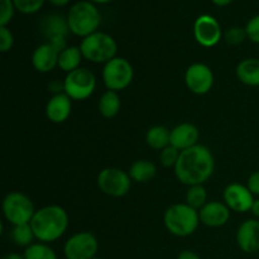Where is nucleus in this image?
<instances>
[{
    "label": "nucleus",
    "mask_w": 259,
    "mask_h": 259,
    "mask_svg": "<svg viewBox=\"0 0 259 259\" xmlns=\"http://www.w3.org/2000/svg\"><path fill=\"white\" fill-rule=\"evenodd\" d=\"M215 161L207 147L196 144L185 149L175 166V175L181 184L187 186L204 185L214 174Z\"/></svg>",
    "instance_id": "obj_1"
},
{
    "label": "nucleus",
    "mask_w": 259,
    "mask_h": 259,
    "mask_svg": "<svg viewBox=\"0 0 259 259\" xmlns=\"http://www.w3.org/2000/svg\"><path fill=\"white\" fill-rule=\"evenodd\" d=\"M35 239L42 243L56 242L66 233L68 227V214L58 205H48L39 210L30 222Z\"/></svg>",
    "instance_id": "obj_2"
},
{
    "label": "nucleus",
    "mask_w": 259,
    "mask_h": 259,
    "mask_svg": "<svg viewBox=\"0 0 259 259\" xmlns=\"http://www.w3.org/2000/svg\"><path fill=\"white\" fill-rule=\"evenodd\" d=\"M67 22L72 34L85 38L98 32L101 24V14L96 5L90 0H81L71 7Z\"/></svg>",
    "instance_id": "obj_3"
},
{
    "label": "nucleus",
    "mask_w": 259,
    "mask_h": 259,
    "mask_svg": "<svg viewBox=\"0 0 259 259\" xmlns=\"http://www.w3.org/2000/svg\"><path fill=\"white\" fill-rule=\"evenodd\" d=\"M163 222L166 229L176 237L185 238L196 232L200 222L199 210L190 205L174 204L164 211Z\"/></svg>",
    "instance_id": "obj_4"
},
{
    "label": "nucleus",
    "mask_w": 259,
    "mask_h": 259,
    "mask_svg": "<svg viewBox=\"0 0 259 259\" xmlns=\"http://www.w3.org/2000/svg\"><path fill=\"white\" fill-rule=\"evenodd\" d=\"M80 50L85 60L94 63H108L116 57L118 45L110 34L104 32H95L82 38Z\"/></svg>",
    "instance_id": "obj_5"
},
{
    "label": "nucleus",
    "mask_w": 259,
    "mask_h": 259,
    "mask_svg": "<svg viewBox=\"0 0 259 259\" xmlns=\"http://www.w3.org/2000/svg\"><path fill=\"white\" fill-rule=\"evenodd\" d=\"M3 212L10 224L17 225L30 224L35 214L33 202L27 195L22 192H10L3 200Z\"/></svg>",
    "instance_id": "obj_6"
},
{
    "label": "nucleus",
    "mask_w": 259,
    "mask_h": 259,
    "mask_svg": "<svg viewBox=\"0 0 259 259\" xmlns=\"http://www.w3.org/2000/svg\"><path fill=\"white\" fill-rule=\"evenodd\" d=\"M134 77V70L132 63L123 57H115L104 65L103 80L108 90H125L132 83Z\"/></svg>",
    "instance_id": "obj_7"
},
{
    "label": "nucleus",
    "mask_w": 259,
    "mask_h": 259,
    "mask_svg": "<svg viewBox=\"0 0 259 259\" xmlns=\"http://www.w3.org/2000/svg\"><path fill=\"white\" fill-rule=\"evenodd\" d=\"M96 88L95 75L89 68L80 67L68 72L63 81V90L72 100H85L90 98Z\"/></svg>",
    "instance_id": "obj_8"
},
{
    "label": "nucleus",
    "mask_w": 259,
    "mask_h": 259,
    "mask_svg": "<svg viewBox=\"0 0 259 259\" xmlns=\"http://www.w3.org/2000/svg\"><path fill=\"white\" fill-rule=\"evenodd\" d=\"M96 182L101 192L111 197L124 196L132 187V179L129 174L116 167H106L101 169Z\"/></svg>",
    "instance_id": "obj_9"
},
{
    "label": "nucleus",
    "mask_w": 259,
    "mask_h": 259,
    "mask_svg": "<svg viewBox=\"0 0 259 259\" xmlns=\"http://www.w3.org/2000/svg\"><path fill=\"white\" fill-rule=\"evenodd\" d=\"M99 249L95 235L90 232L73 234L63 247L66 259H94Z\"/></svg>",
    "instance_id": "obj_10"
},
{
    "label": "nucleus",
    "mask_w": 259,
    "mask_h": 259,
    "mask_svg": "<svg viewBox=\"0 0 259 259\" xmlns=\"http://www.w3.org/2000/svg\"><path fill=\"white\" fill-rule=\"evenodd\" d=\"M185 82L191 93L196 95H205L214 85V73L205 63H192L185 72Z\"/></svg>",
    "instance_id": "obj_11"
},
{
    "label": "nucleus",
    "mask_w": 259,
    "mask_h": 259,
    "mask_svg": "<svg viewBox=\"0 0 259 259\" xmlns=\"http://www.w3.org/2000/svg\"><path fill=\"white\" fill-rule=\"evenodd\" d=\"M222 27L212 15L202 14L194 23V37L202 47H214L222 39Z\"/></svg>",
    "instance_id": "obj_12"
},
{
    "label": "nucleus",
    "mask_w": 259,
    "mask_h": 259,
    "mask_svg": "<svg viewBox=\"0 0 259 259\" xmlns=\"http://www.w3.org/2000/svg\"><path fill=\"white\" fill-rule=\"evenodd\" d=\"M223 197L225 205L235 212L250 211L254 202V195L242 184H230L229 186L225 187Z\"/></svg>",
    "instance_id": "obj_13"
},
{
    "label": "nucleus",
    "mask_w": 259,
    "mask_h": 259,
    "mask_svg": "<svg viewBox=\"0 0 259 259\" xmlns=\"http://www.w3.org/2000/svg\"><path fill=\"white\" fill-rule=\"evenodd\" d=\"M238 247L244 253H257L259 250V220L248 219L237 230Z\"/></svg>",
    "instance_id": "obj_14"
},
{
    "label": "nucleus",
    "mask_w": 259,
    "mask_h": 259,
    "mask_svg": "<svg viewBox=\"0 0 259 259\" xmlns=\"http://www.w3.org/2000/svg\"><path fill=\"white\" fill-rule=\"evenodd\" d=\"M200 222L209 228H220L227 224L230 219V209L220 201L206 202L199 210Z\"/></svg>",
    "instance_id": "obj_15"
},
{
    "label": "nucleus",
    "mask_w": 259,
    "mask_h": 259,
    "mask_svg": "<svg viewBox=\"0 0 259 259\" xmlns=\"http://www.w3.org/2000/svg\"><path fill=\"white\" fill-rule=\"evenodd\" d=\"M200 138V132L196 125L191 123H181L171 131L169 144L179 151H185L196 146Z\"/></svg>",
    "instance_id": "obj_16"
},
{
    "label": "nucleus",
    "mask_w": 259,
    "mask_h": 259,
    "mask_svg": "<svg viewBox=\"0 0 259 259\" xmlns=\"http://www.w3.org/2000/svg\"><path fill=\"white\" fill-rule=\"evenodd\" d=\"M60 52L51 43L46 42L38 46L32 55V65L38 72L47 73L58 66Z\"/></svg>",
    "instance_id": "obj_17"
},
{
    "label": "nucleus",
    "mask_w": 259,
    "mask_h": 259,
    "mask_svg": "<svg viewBox=\"0 0 259 259\" xmlns=\"http://www.w3.org/2000/svg\"><path fill=\"white\" fill-rule=\"evenodd\" d=\"M72 110V99L65 93H58L48 100L46 115L52 123L61 124L68 119Z\"/></svg>",
    "instance_id": "obj_18"
},
{
    "label": "nucleus",
    "mask_w": 259,
    "mask_h": 259,
    "mask_svg": "<svg viewBox=\"0 0 259 259\" xmlns=\"http://www.w3.org/2000/svg\"><path fill=\"white\" fill-rule=\"evenodd\" d=\"M40 30L48 40L56 37H67L70 33L67 18L57 14L46 15L40 22Z\"/></svg>",
    "instance_id": "obj_19"
},
{
    "label": "nucleus",
    "mask_w": 259,
    "mask_h": 259,
    "mask_svg": "<svg viewBox=\"0 0 259 259\" xmlns=\"http://www.w3.org/2000/svg\"><path fill=\"white\" fill-rule=\"evenodd\" d=\"M237 77L247 86H259V60L258 58H245L237 66Z\"/></svg>",
    "instance_id": "obj_20"
},
{
    "label": "nucleus",
    "mask_w": 259,
    "mask_h": 259,
    "mask_svg": "<svg viewBox=\"0 0 259 259\" xmlns=\"http://www.w3.org/2000/svg\"><path fill=\"white\" fill-rule=\"evenodd\" d=\"M128 174L133 181L139 182V184H146V182H149L154 179L157 168L153 162L148 161V159H139L132 164Z\"/></svg>",
    "instance_id": "obj_21"
},
{
    "label": "nucleus",
    "mask_w": 259,
    "mask_h": 259,
    "mask_svg": "<svg viewBox=\"0 0 259 259\" xmlns=\"http://www.w3.org/2000/svg\"><path fill=\"white\" fill-rule=\"evenodd\" d=\"M120 108L121 100L116 91H105L99 100V113L106 119H111L118 115Z\"/></svg>",
    "instance_id": "obj_22"
},
{
    "label": "nucleus",
    "mask_w": 259,
    "mask_h": 259,
    "mask_svg": "<svg viewBox=\"0 0 259 259\" xmlns=\"http://www.w3.org/2000/svg\"><path fill=\"white\" fill-rule=\"evenodd\" d=\"M83 56L81 52L80 47H67L60 53L58 57V67L65 72H72V71L80 68L81 61H82Z\"/></svg>",
    "instance_id": "obj_23"
},
{
    "label": "nucleus",
    "mask_w": 259,
    "mask_h": 259,
    "mask_svg": "<svg viewBox=\"0 0 259 259\" xmlns=\"http://www.w3.org/2000/svg\"><path fill=\"white\" fill-rule=\"evenodd\" d=\"M146 141L147 144H148L151 148L162 151V149L166 148L167 146H169L171 131H169L168 128H166V126L162 125L152 126V128L147 132Z\"/></svg>",
    "instance_id": "obj_24"
},
{
    "label": "nucleus",
    "mask_w": 259,
    "mask_h": 259,
    "mask_svg": "<svg viewBox=\"0 0 259 259\" xmlns=\"http://www.w3.org/2000/svg\"><path fill=\"white\" fill-rule=\"evenodd\" d=\"M207 202V192L202 185H194L189 186L186 192V204L194 209L200 210Z\"/></svg>",
    "instance_id": "obj_25"
},
{
    "label": "nucleus",
    "mask_w": 259,
    "mask_h": 259,
    "mask_svg": "<svg viewBox=\"0 0 259 259\" xmlns=\"http://www.w3.org/2000/svg\"><path fill=\"white\" fill-rule=\"evenodd\" d=\"M34 233H33L30 224L24 225H17L13 228L12 232V239L19 247L28 248L29 245L33 244V239H34Z\"/></svg>",
    "instance_id": "obj_26"
},
{
    "label": "nucleus",
    "mask_w": 259,
    "mask_h": 259,
    "mask_svg": "<svg viewBox=\"0 0 259 259\" xmlns=\"http://www.w3.org/2000/svg\"><path fill=\"white\" fill-rule=\"evenodd\" d=\"M24 259H57L55 250L45 243H34L25 248Z\"/></svg>",
    "instance_id": "obj_27"
},
{
    "label": "nucleus",
    "mask_w": 259,
    "mask_h": 259,
    "mask_svg": "<svg viewBox=\"0 0 259 259\" xmlns=\"http://www.w3.org/2000/svg\"><path fill=\"white\" fill-rule=\"evenodd\" d=\"M180 154H181V151H179L177 148L172 147L171 144L167 146L166 148H163L161 151V154H159V161H161L162 166L166 167V168H169V167L176 166L177 161L180 158Z\"/></svg>",
    "instance_id": "obj_28"
},
{
    "label": "nucleus",
    "mask_w": 259,
    "mask_h": 259,
    "mask_svg": "<svg viewBox=\"0 0 259 259\" xmlns=\"http://www.w3.org/2000/svg\"><path fill=\"white\" fill-rule=\"evenodd\" d=\"M15 9L23 14H34L43 7L46 0H13Z\"/></svg>",
    "instance_id": "obj_29"
},
{
    "label": "nucleus",
    "mask_w": 259,
    "mask_h": 259,
    "mask_svg": "<svg viewBox=\"0 0 259 259\" xmlns=\"http://www.w3.org/2000/svg\"><path fill=\"white\" fill-rule=\"evenodd\" d=\"M224 38L227 40V43H229V45L238 46L244 42L248 37L247 32H245V28L232 27L224 33Z\"/></svg>",
    "instance_id": "obj_30"
},
{
    "label": "nucleus",
    "mask_w": 259,
    "mask_h": 259,
    "mask_svg": "<svg viewBox=\"0 0 259 259\" xmlns=\"http://www.w3.org/2000/svg\"><path fill=\"white\" fill-rule=\"evenodd\" d=\"M15 5L13 0H0V27H7L13 19Z\"/></svg>",
    "instance_id": "obj_31"
},
{
    "label": "nucleus",
    "mask_w": 259,
    "mask_h": 259,
    "mask_svg": "<svg viewBox=\"0 0 259 259\" xmlns=\"http://www.w3.org/2000/svg\"><path fill=\"white\" fill-rule=\"evenodd\" d=\"M244 28L245 32H247L248 39H250L252 42L258 43L259 45V14L250 18Z\"/></svg>",
    "instance_id": "obj_32"
},
{
    "label": "nucleus",
    "mask_w": 259,
    "mask_h": 259,
    "mask_svg": "<svg viewBox=\"0 0 259 259\" xmlns=\"http://www.w3.org/2000/svg\"><path fill=\"white\" fill-rule=\"evenodd\" d=\"M14 45V35L8 27H0V51L8 52Z\"/></svg>",
    "instance_id": "obj_33"
},
{
    "label": "nucleus",
    "mask_w": 259,
    "mask_h": 259,
    "mask_svg": "<svg viewBox=\"0 0 259 259\" xmlns=\"http://www.w3.org/2000/svg\"><path fill=\"white\" fill-rule=\"evenodd\" d=\"M247 187L254 196H259V171L253 172L247 182Z\"/></svg>",
    "instance_id": "obj_34"
},
{
    "label": "nucleus",
    "mask_w": 259,
    "mask_h": 259,
    "mask_svg": "<svg viewBox=\"0 0 259 259\" xmlns=\"http://www.w3.org/2000/svg\"><path fill=\"white\" fill-rule=\"evenodd\" d=\"M177 259H201L199 257V254H196L192 250H182L181 253L179 254Z\"/></svg>",
    "instance_id": "obj_35"
},
{
    "label": "nucleus",
    "mask_w": 259,
    "mask_h": 259,
    "mask_svg": "<svg viewBox=\"0 0 259 259\" xmlns=\"http://www.w3.org/2000/svg\"><path fill=\"white\" fill-rule=\"evenodd\" d=\"M250 211H252L253 215H254V217L259 220V199L254 200V202H253V206H252V209H250Z\"/></svg>",
    "instance_id": "obj_36"
},
{
    "label": "nucleus",
    "mask_w": 259,
    "mask_h": 259,
    "mask_svg": "<svg viewBox=\"0 0 259 259\" xmlns=\"http://www.w3.org/2000/svg\"><path fill=\"white\" fill-rule=\"evenodd\" d=\"M2 259H24V254H19V253H8Z\"/></svg>",
    "instance_id": "obj_37"
},
{
    "label": "nucleus",
    "mask_w": 259,
    "mask_h": 259,
    "mask_svg": "<svg viewBox=\"0 0 259 259\" xmlns=\"http://www.w3.org/2000/svg\"><path fill=\"white\" fill-rule=\"evenodd\" d=\"M48 2H50L51 4L55 5V7H65V5H67L71 0H48Z\"/></svg>",
    "instance_id": "obj_38"
},
{
    "label": "nucleus",
    "mask_w": 259,
    "mask_h": 259,
    "mask_svg": "<svg viewBox=\"0 0 259 259\" xmlns=\"http://www.w3.org/2000/svg\"><path fill=\"white\" fill-rule=\"evenodd\" d=\"M212 4H215L217 7H227L229 5L233 0H211Z\"/></svg>",
    "instance_id": "obj_39"
},
{
    "label": "nucleus",
    "mask_w": 259,
    "mask_h": 259,
    "mask_svg": "<svg viewBox=\"0 0 259 259\" xmlns=\"http://www.w3.org/2000/svg\"><path fill=\"white\" fill-rule=\"evenodd\" d=\"M90 2L94 3V4H106V3H110L113 0H90Z\"/></svg>",
    "instance_id": "obj_40"
},
{
    "label": "nucleus",
    "mask_w": 259,
    "mask_h": 259,
    "mask_svg": "<svg viewBox=\"0 0 259 259\" xmlns=\"http://www.w3.org/2000/svg\"><path fill=\"white\" fill-rule=\"evenodd\" d=\"M94 259H100V258H94Z\"/></svg>",
    "instance_id": "obj_41"
}]
</instances>
